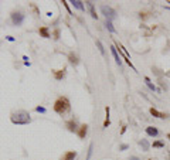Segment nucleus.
I'll return each mask as SVG.
<instances>
[{
    "mask_svg": "<svg viewBox=\"0 0 170 160\" xmlns=\"http://www.w3.org/2000/svg\"><path fill=\"white\" fill-rule=\"evenodd\" d=\"M146 133H147L150 137H156V136L159 135V130H157L156 128H153V126H147V128H146Z\"/></svg>",
    "mask_w": 170,
    "mask_h": 160,
    "instance_id": "0eeeda50",
    "label": "nucleus"
},
{
    "mask_svg": "<svg viewBox=\"0 0 170 160\" xmlns=\"http://www.w3.org/2000/svg\"><path fill=\"white\" fill-rule=\"evenodd\" d=\"M87 133H88V125H82L80 128V130H78V136H80L81 139H84L87 136Z\"/></svg>",
    "mask_w": 170,
    "mask_h": 160,
    "instance_id": "1a4fd4ad",
    "label": "nucleus"
},
{
    "mask_svg": "<svg viewBox=\"0 0 170 160\" xmlns=\"http://www.w3.org/2000/svg\"><path fill=\"white\" fill-rule=\"evenodd\" d=\"M105 26H106V28L109 30L111 33H116V30H115V27L112 26V21H109V20H106L105 21Z\"/></svg>",
    "mask_w": 170,
    "mask_h": 160,
    "instance_id": "f3484780",
    "label": "nucleus"
},
{
    "mask_svg": "<svg viewBox=\"0 0 170 160\" xmlns=\"http://www.w3.org/2000/svg\"><path fill=\"white\" fill-rule=\"evenodd\" d=\"M71 109V105H69V101L67 99V98H64V96H61V98H58L56 101V104H54V111L58 113V115H65L67 112Z\"/></svg>",
    "mask_w": 170,
    "mask_h": 160,
    "instance_id": "f03ea898",
    "label": "nucleus"
},
{
    "mask_svg": "<svg viewBox=\"0 0 170 160\" xmlns=\"http://www.w3.org/2000/svg\"><path fill=\"white\" fill-rule=\"evenodd\" d=\"M97 47L99 48V51H101L102 55H105V48H104V45H102V43L99 41V40H97Z\"/></svg>",
    "mask_w": 170,
    "mask_h": 160,
    "instance_id": "a211bd4d",
    "label": "nucleus"
},
{
    "mask_svg": "<svg viewBox=\"0 0 170 160\" xmlns=\"http://www.w3.org/2000/svg\"><path fill=\"white\" fill-rule=\"evenodd\" d=\"M128 145H121V147H119V150H126V149H128Z\"/></svg>",
    "mask_w": 170,
    "mask_h": 160,
    "instance_id": "5701e85b",
    "label": "nucleus"
},
{
    "mask_svg": "<svg viewBox=\"0 0 170 160\" xmlns=\"http://www.w3.org/2000/svg\"><path fill=\"white\" fill-rule=\"evenodd\" d=\"M92 150H94V145L91 143L89 145V149H88V154H87V159L85 160H89L91 159V156H92Z\"/></svg>",
    "mask_w": 170,
    "mask_h": 160,
    "instance_id": "412c9836",
    "label": "nucleus"
},
{
    "mask_svg": "<svg viewBox=\"0 0 170 160\" xmlns=\"http://www.w3.org/2000/svg\"><path fill=\"white\" fill-rule=\"evenodd\" d=\"M65 71L67 68H63V70H58V71H54V78L57 81H61L64 77H65Z\"/></svg>",
    "mask_w": 170,
    "mask_h": 160,
    "instance_id": "423d86ee",
    "label": "nucleus"
},
{
    "mask_svg": "<svg viewBox=\"0 0 170 160\" xmlns=\"http://www.w3.org/2000/svg\"><path fill=\"white\" fill-rule=\"evenodd\" d=\"M63 4H64V6L67 7V10H68V13L71 14V10H69V7H68V4H67V2H63Z\"/></svg>",
    "mask_w": 170,
    "mask_h": 160,
    "instance_id": "b1692460",
    "label": "nucleus"
},
{
    "mask_svg": "<svg viewBox=\"0 0 170 160\" xmlns=\"http://www.w3.org/2000/svg\"><path fill=\"white\" fill-rule=\"evenodd\" d=\"M35 111L40 112V113H45V108H44V106H37V108H35Z\"/></svg>",
    "mask_w": 170,
    "mask_h": 160,
    "instance_id": "4be33fe9",
    "label": "nucleus"
},
{
    "mask_svg": "<svg viewBox=\"0 0 170 160\" xmlns=\"http://www.w3.org/2000/svg\"><path fill=\"white\" fill-rule=\"evenodd\" d=\"M139 145H140V147H142V149L145 150V152H147V150H149V147H150L149 142H147L146 139H142L140 142H139Z\"/></svg>",
    "mask_w": 170,
    "mask_h": 160,
    "instance_id": "2eb2a0df",
    "label": "nucleus"
},
{
    "mask_svg": "<svg viewBox=\"0 0 170 160\" xmlns=\"http://www.w3.org/2000/svg\"><path fill=\"white\" fill-rule=\"evenodd\" d=\"M101 11H102V14H104L105 17H106V20H109V21H112L114 18H116V11L112 9V7H109V6H101Z\"/></svg>",
    "mask_w": 170,
    "mask_h": 160,
    "instance_id": "7ed1b4c3",
    "label": "nucleus"
},
{
    "mask_svg": "<svg viewBox=\"0 0 170 160\" xmlns=\"http://www.w3.org/2000/svg\"><path fill=\"white\" fill-rule=\"evenodd\" d=\"M129 160H139V159L136 156H131V159H129Z\"/></svg>",
    "mask_w": 170,
    "mask_h": 160,
    "instance_id": "393cba45",
    "label": "nucleus"
},
{
    "mask_svg": "<svg viewBox=\"0 0 170 160\" xmlns=\"http://www.w3.org/2000/svg\"><path fill=\"white\" fill-rule=\"evenodd\" d=\"M71 3H73V6H74V7H77L78 10H81V11H84V10H85V7H84L82 2H80V0H73Z\"/></svg>",
    "mask_w": 170,
    "mask_h": 160,
    "instance_id": "ddd939ff",
    "label": "nucleus"
},
{
    "mask_svg": "<svg viewBox=\"0 0 170 160\" xmlns=\"http://www.w3.org/2000/svg\"><path fill=\"white\" fill-rule=\"evenodd\" d=\"M111 52H112V55H114L115 61H116V64H118V65H121L122 59H121V57L118 55V52H116V48H115V47H111Z\"/></svg>",
    "mask_w": 170,
    "mask_h": 160,
    "instance_id": "9d476101",
    "label": "nucleus"
},
{
    "mask_svg": "<svg viewBox=\"0 0 170 160\" xmlns=\"http://www.w3.org/2000/svg\"><path fill=\"white\" fill-rule=\"evenodd\" d=\"M87 6H88V9H89V13H91V16H92V18H98L97 13H95V9H94V3H92V2H87Z\"/></svg>",
    "mask_w": 170,
    "mask_h": 160,
    "instance_id": "f8f14e48",
    "label": "nucleus"
},
{
    "mask_svg": "<svg viewBox=\"0 0 170 160\" xmlns=\"http://www.w3.org/2000/svg\"><path fill=\"white\" fill-rule=\"evenodd\" d=\"M153 147H164V142L156 140V142H153Z\"/></svg>",
    "mask_w": 170,
    "mask_h": 160,
    "instance_id": "aec40b11",
    "label": "nucleus"
},
{
    "mask_svg": "<svg viewBox=\"0 0 170 160\" xmlns=\"http://www.w3.org/2000/svg\"><path fill=\"white\" fill-rule=\"evenodd\" d=\"M11 122L14 125H27L31 122V116L30 113L26 111H17V112H13L10 116Z\"/></svg>",
    "mask_w": 170,
    "mask_h": 160,
    "instance_id": "f257e3e1",
    "label": "nucleus"
},
{
    "mask_svg": "<svg viewBox=\"0 0 170 160\" xmlns=\"http://www.w3.org/2000/svg\"><path fill=\"white\" fill-rule=\"evenodd\" d=\"M38 33H40V35L41 37H44V39H50L51 35H50V31H48V27H40V30H38Z\"/></svg>",
    "mask_w": 170,
    "mask_h": 160,
    "instance_id": "6e6552de",
    "label": "nucleus"
},
{
    "mask_svg": "<svg viewBox=\"0 0 170 160\" xmlns=\"http://www.w3.org/2000/svg\"><path fill=\"white\" fill-rule=\"evenodd\" d=\"M11 21H13L14 26H21L23 21H24V14L21 11H13L11 13Z\"/></svg>",
    "mask_w": 170,
    "mask_h": 160,
    "instance_id": "20e7f679",
    "label": "nucleus"
},
{
    "mask_svg": "<svg viewBox=\"0 0 170 160\" xmlns=\"http://www.w3.org/2000/svg\"><path fill=\"white\" fill-rule=\"evenodd\" d=\"M150 113H152L153 116H156V118H160V119H163V118H166V115L164 113H160L157 109H155V108H150Z\"/></svg>",
    "mask_w": 170,
    "mask_h": 160,
    "instance_id": "4468645a",
    "label": "nucleus"
},
{
    "mask_svg": "<svg viewBox=\"0 0 170 160\" xmlns=\"http://www.w3.org/2000/svg\"><path fill=\"white\" fill-rule=\"evenodd\" d=\"M65 126L68 128V130L69 132H77V122L74 121V119H71V121H67L65 122Z\"/></svg>",
    "mask_w": 170,
    "mask_h": 160,
    "instance_id": "39448f33",
    "label": "nucleus"
},
{
    "mask_svg": "<svg viewBox=\"0 0 170 160\" xmlns=\"http://www.w3.org/2000/svg\"><path fill=\"white\" fill-rule=\"evenodd\" d=\"M68 58H69V63L73 64V65H77V64L80 63V61H78V57H77L74 52H71V54H69Z\"/></svg>",
    "mask_w": 170,
    "mask_h": 160,
    "instance_id": "dca6fc26",
    "label": "nucleus"
},
{
    "mask_svg": "<svg viewBox=\"0 0 170 160\" xmlns=\"http://www.w3.org/2000/svg\"><path fill=\"white\" fill-rule=\"evenodd\" d=\"M145 82H146V85H147V87H149L152 91H157V89H156V87H155V85H153V84L150 82L149 78H145Z\"/></svg>",
    "mask_w": 170,
    "mask_h": 160,
    "instance_id": "6ab92c4d",
    "label": "nucleus"
},
{
    "mask_svg": "<svg viewBox=\"0 0 170 160\" xmlns=\"http://www.w3.org/2000/svg\"><path fill=\"white\" fill-rule=\"evenodd\" d=\"M75 157H77V152H73V150H71V152H67V153L64 154L63 160H74Z\"/></svg>",
    "mask_w": 170,
    "mask_h": 160,
    "instance_id": "9b49d317",
    "label": "nucleus"
}]
</instances>
